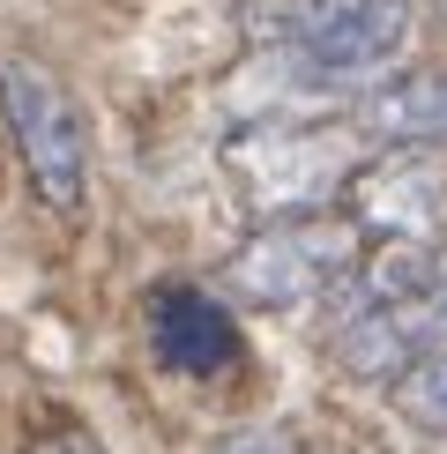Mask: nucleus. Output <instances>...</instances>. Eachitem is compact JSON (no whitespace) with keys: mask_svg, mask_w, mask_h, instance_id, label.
I'll list each match as a JSON object with an SVG mask.
<instances>
[{"mask_svg":"<svg viewBox=\"0 0 447 454\" xmlns=\"http://www.w3.org/2000/svg\"><path fill=\"white\" fill-rule=\"evenodd\" d=\"M254 37L298 90H358L410 45V0H261Z\"/></svg>","mask_w":447,"mask_h":454,"instance_id":"obj_1","label":"nucleus"},{"mask_svg":"<svg viewBox=\"0 0 447 454\" xmlns=\"http://www.w3.org/2000/svg\"><path fill=\"white\" fill-rule=\"evenodd\" d=\"M231 186L254 216H313L321 201L343 194V179L358 172V135L343 127H321V120H269L254 135L231 142Z\"/></svg>","mask_w":447,"mask_h":454,"instance_id":"obj_2","label":"nucleus"},{"mask_svg":"<svg viewBox=\"0 0 447 454\" xmlns=\"http://www.w3.org/2000/svg\"><path fill=\"white\" fill-rule=\"evenodd\" d=\"M0 120L15 135V157L45 209H82L90 194V135L74 90L30 52H0Z\"/></svg>","mask_w":447,"mask_h":454,"instance_id":"obj_3","label":"nucleus"},{"mask_svg":"<svg viewBox=\"0 0 447 454\" xmlns=\"http://www.w3.org/2000/svg\"><path fill=\"white\" fill-rule=\"evenodd\" d=\"M365 254V231L350 216H276L231 254V291L261 313L321 306L335 283L350 276V261Z\"/></svg>","mask_w":447,"mask_h":454,"instance_id":"obj_4","label":"nucleus"},{"mask_svg":"<svg viewBox=\"0 0 447 454\" xmlns=\"http://www.w3.org/2000/svg\"><path fill=\"white\" fill-rule=\"evenodd\" d=\"M335 357L365 380H396L418 350H440L447 343V246L433 239L425 269L403 283L396 298L380 306H335Z\"/></svg>","mask_w":447,"mask_h":454,"instance_id":"obj_5","label":"nucleus"},{"mask_svg":"<svg viewBox=\"0 0 447 454\" xmlns=\"http://www.w3.org/2000/svg\"><path fill=\"white\" fill-rule=\"evenodd\" d=\"M343 201H350V223L358 231H380V239H433L440 216H447V179L425 149H396L380 164H358L343 179Z\"/></svg>","mask_w":447,"mask_h":454,"instance_id":"obj_6","label":"nucleus"},{"mask_svg":"<svg viewBox=\"0 0 447 454\" xmlns=\"http://www.w3.org/2000/svg\"><path fill=\"white\" fill-rule=\"evenodd\" d=\"M149 350L179 380H216V372L239 365V320L194 283H164L149 298Z\"/></svg>","mask_w":447,"mask_h":454,"instance_id":"obj_7","label":"nucleus"},{"mask_svg":"<svg viewBox=\"0 0 447 454\" xmlns=\"http://www.w3.org/2000/svg\"><path fill=\"white\" fill-rule=\"evenodd\" d=\"M350 135L388 142V149H440L447 142V74H403L380 82L350 112Z\"/></svg>","mask_w":447,"mask_h":454,"instance_id":"obj_8","label":"nucleus"},{"mask_svg":"<svg viewBox=\"0 0 447 454\" xmlns=\"http://www.w3.org/2000/svg\"><path fill=\"white\" fill-rule=\"evenodd\" d=\"M396 410L418 432H447V343L440 350H418L396 372Z\"/></svg>","mask_w":447,"mask_h":454,"instance_id":"obj_9","label":"nucleus"},{"mask_svg":"<svg viewBox=\"0 0 447 454\" xmlns=\"http://www.w3.org/2000/svg\"><path fill=\"white\" fill-rule=\"evenodd\" d=\"M216 454H306V447L276 440V432H231V440H216Z\"/></svg>","mask_w":447,"mask_h":454,"instance_id":"obj_10","label":"nucleus"},{"mask_svg":"<svg viewBox=\"0 0 447 454\" xmlns=\"http://www.w3.org/2000/svg\"><path fill=\"white\" fill-rule=\"evenodd\" d=\"M440 8H447V0H440Z\"/></svg>","mask_w":447,"mask_h":454,"instance_id":"obj_11","label":"nucleus"}]
</instances>
